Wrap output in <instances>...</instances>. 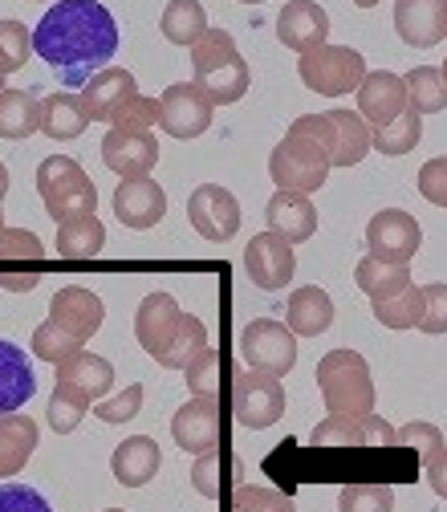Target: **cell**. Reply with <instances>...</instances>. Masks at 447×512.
<instances>
[{
    "mask_svg": "<svg viewBox=\"0 0 447 512\" xmlns=\"http://www.w3.org/2000/svg\"><path fill=\"white\" fill-rule=\"evenodd\" d=\"M118 49V25L98 0H57L33 29V53L66 82L82 86L102 74Z\"/></svg>",
    "mask_w": 447,
    "mask_h": 512,
    "instance_id": "6da1fadb",
    "label": "cell"
},
{
    "mask_svg": "<svg viewBox=\"0 0 447 512\" xmlns=\"http://www.w3.org/2000/svg\"><path fill=\"white\" fill-rule=\"evenodd\" d=\"M191 66H196V86L212 106H232L248 94V66L224 29H208L191 45Z\"/></svg>",
    "mask_w": 447,
    "mask_h": 512,
    "instance_id": "7a4b0ae2",
    "label": "cell"
},
{
    "mask_svg": "<svg viewBox=\"0 0 447 512\" xmlns=\"http://www.w3.org/2000/svg\"><path fill=\"white\" fill-rule=\"evenodd\" d=\"M317 387L330 415H374V378L358 350H330L317 362Z\"/></svg>",
    "mask_w": 447,
    "mask_h": 512,
    "instance_id": "3957f363",
    "label": "cell"
},
{
    "mask_svg": "<svg viewBox=\"0 0 447 512\" xmlns=\"http://www.w3.org/2000/svg\"><path fill=\"white\" fill-rule=\"evenodd\" d=\"M37 191H41V200H45V212L57 224L78 220V216H94V208H98L94 179L70 155L41 159V167H37Z\"/></svg>",
    "mask_w": 447,
    "mask_h": 512,
    "instance_id": "277c9868",
    "label": "cell"
},
{
    "mask_svg": "<svg viewBox=\"0 0 447 512\" xmlns=\"http://www.w3.org/2000/svg\"><path fill=\"white\" fill-rule=\"evenodd\" d=\"M330 155L317 147L313 139L305 135H285L273 155H269V175L277 183V191H293V196H309V191H317L326 179H330Z\"/></svg>",
    "mask_w": 447,
    "mask_h": 512,
    "instance_id": "5b68a950",
    "label": "cell"
},
{
    "mask_svg": "<svg viewBox=\"0 0 447 512\" xmlns=\"http://www.w3.org/2000/svg\"><path fill=\"white\" fill-rule=\"evenodd\" d=\"M297 74L313 94H326V98H342L354 94L366 82V61L358 49L350 45H322L297 61Z\"/></svg>",
    "mask_w": 447,
    "mask_h": 512,
    "instance_id": "8992f818",
    "label": "cell"
},
{
    "mask_svg": "<svg viewBox=\"0 0 447 512\" xmlns=\"http://www.w3.org/2000/svg\"><path fill=\"white\" fill-rule=\"evenodd\" d=\"M240 358L248 370L269 374V378H285L297 366V334L273 317H257L248 322L240 334Z\"/></svg>",
    "mask_w": 447,
    "mask_h": 512,
    "instance_id": "52a82bcc",
    "label": "cell"
},
{
    "mask_svg": "<svg viewBox=\"0 0 447 512\" xmlns=\"http://www.w3.org/2000/svg\"><path fill=\"white\" fill-rule=\"evenodd\" d=\"M309 443L322 447V452H366V447H382L391 452L395 447V427L378 415H330L309 431Z\"/></svg>",
    "mask_w": 447,
    "mask_h": 512,
    "instance_id": "ba28073f",
    "label": "cell"
},
{
    "mask_svg": "<svg viewBox=\"0 0 447 512\" xmlns=\"http://www.w3.org/2000/svg\"><path fill=\"white\" fill-rule=\"evenodd\" d=\"M232 415L252 431L273 427L285 415L281 378H269V374H257V370H236V378H232Z\"/></svg>",
    "mask_w": 447,
    "mask_h": 512,
    "instance_id": "9c48e42d",
    "label": "cell"
},
{
    "mask_svg": "<svg viewBox=\"0 0 447 512\" xmlns=\"http://www.w3.org/2000/svg\"><path fill=\"white\" fill-rule=\"evenodd\" d=\"M187 220L204 240L212 244H228L240 232V204L228 187L220 183H200L196 191L187 196Z\"/></svg>",
    "mask_w": 447,
    "mask_h": 512,
    "instance_id": "30bf717a",
    "label": "cell"
},
{
    "mask_svg": "<svg viewBox=\"0 0 447 512\" xmlns=\"http://www.w3.org/2000/svg\"><path fill=\"white\" fill-rule=\"evenodd\" d=\"M212 102L196 82H175L159 98V126L171 139H200L212 126Z\"/></svg>",
    "mask_w": 447,
    "mask_h": 512,
    "instance_id": "8fae6325",
    "label": "cell"
},
{
    "mask_svg": "<svg viewBox=\"0 0 447 512\" xmlns=\"http://www.w3.org/2000/svg\"><path fill=\"white\" fill-rule=\"evenodd\" d=\"M423 244V228L415 216L399 212V208H387L378 212L370 224H366V248L374 261H387V265H407L411 256L419 252Z\"/></svg>",
    "mask_w": 447,
    "mask_h": 512,
    "instance_id": "7c38bea8",
    "label": "cell"
},
{
    "mask_svg": "<svg viewBox=\"0 0 447 512\" xmlns=\"http://www.w3.org/2000/svg\"><path fill=\"white\" fill-rule=\"evenodd\" d=\"M244 273L252 277V285L265 289V293L285 289L293 281V273H297L293 244L281 240L277 232H257L244 248Z\"/></svg>",
    "mask_w": 447,
    "mask_h": 512,
    "instance_id": "4fadbf2b",
    "label": "cell"
},
{
    "mask_svg": "<svg viewBox=\"0 0 447 512\" xmlns=\"http://www.w3.org/2000/svg\"><path fill=\"white\" fill-rule=\"evenodd\" d=\"M179 326H183V309L175 305L171 293H147L143 297V305L135 313V338L155 362L171 350V342L179 338Z\"/></svg>",
    "mask_w": 447,
    "mask_h": 512,
    "instance_id": "5bb4252c",
    "label": "cell"
},
{
    "mask_svg": "<svg viewBox=\"0 0 447 512\" xmlns=\"http://www.w3.org/2000/svg\"><path fill=\"white\" fill-rule=\"evenodd\" d=\"M114 216L126 228L147 232V228H155L167 216V191L151 175L147 179H122L114 187Z\"/></svg>",
    "mask_w": 447,
    "mask_h": 512,
    "instance_id": "9a60e30c",
    "label": "cell"
},
{
    "mask_svg": "<svg viewBox=\"0 0 447 512\" xmlns=\"http://www.w3.org/2000/svg\"><path fill=\"white\" fill-rule=\"evenodd\" d=\"M407 86L399 74L391 70H374L366 74V82L358 86V114L370 131H382V126H391L403 110H407Z\"/></svg>",
    "mask_w": 447,
    "mask_h": 512,
    "instance_id": "2e32d148",
    "label": "cell"
},
{
    "mask_svg": "<svg viewBox=\"0 0 447 512\" xmlns=\"http://www.w3.org/2000/svg\"><path fill=\"white\" fill-rule=\"evenodd\" d=\"M102 163L122 179H147L159 163V143L151 131H110L102 139Z\"/></svg>",
    "mask_w": 447,
    "mask_h": 512,
    "instance_id": "e0dca14e",
    "label": "cell"
},
{
    "mask_svg": "<svg viewBox=\"0 0 447 512\" xmlns=\"http://www.w3.org/2000/svg\"><path fill=\"white\" fill-rule=\"evenodd\" d=\"M277 37H281V45H289L293 53L305 57V53L326 45L330 17L322 5H313V0H289V5L277 13Z\"/></svg>",
    "mask_w": 447,
    "mask_h": 512,
    "instance_id": "ac0fdd59",
    "label": "cell"
},
{
    "mask_svg": "<svg viewBox=\"0 0 447 512\" xmlns=\"http://www.w3.org/2000/svg\"><path fill=\"white\" fill-rule=\"evenodd\" d=\"M171 435L175 443L183 447V452L191 456H208L216 452V443H220V407L216 399H191L175 411L171 419Z\"/></svg>",
    "mask_w": 447,
    "mask_h": 512,
    "instance_id": "d6986e66",
    "label": "cell"
},
{
    "mask_svg": "<svg viewBox=\"0 0 447 512\" xmlns=\"http://www.w3.org/2000/svg\"><path fill=\"white\" fill-rule=\"evenodd\" d=\"M102 317H106L102 297L90 293V289H82V285L61 289V293H53V301H49V322H57L61 330L74 334V338H82V342L102 330Z\"/></svg>",
    "mask_w": 447,
    "mask_h": 512,
    "instance_id": "ffe728a7",
    "label": "cell"
},
{
    "mask_svg": "<svg viewBox=\"0 0 447 512\" xmlns=\"http://www.w3.org/2000/svg\"><path fill=\"white\" fill-rule=\"evenodd\" d=\"M395 29L411 49H431L447 37V5L443 0H399Z\"/></svg>",
    "mask_w": 447,
    "mask_h": 512,
    "instance_id": "44dd1931",
    "label": "cell"
},
{
    "mask_svg": "<svg viewBox=\"0 0 447 512\" xmlns=\"http://www.w3.org/2000/svg\"><path fill=\"white\" fill-rule=\"evenodd\" d=\"M135 94H139L135 74L110 66V70H102V74H94V78L86 82V90H82V106H86V114H90L94 122H110V118H114L126 102H131Z\"/></svg>",
    "mask_w": 447,
    "mask_h": 512,
    "instance_id": "7402d4cb",
    "label": "cell"
},
{
    "mask_svg": "<svg viewBox=\"0 0 447 512\" xmlns=\"http://www.w3.org/2000/svg\"><path fill=\"white\" fill-rule=\"evenodd\" d=\"M159 464H163V452H159V443H155L151 435L122 439V443L114 447V456H110V472H114V480L126 484V488L151 484L155 472H159Z\"/></svg>",
    "mask_w": 447,
    "mask_h": 512,
    "instance_id": "603a6c76",
    "label": "cell"
},
{
    "mask_svg": "<svg viewBox=\"0 0 447 512\" xmlns=\"http://www.w3.org/2000/svg\"><path fill=\"white\" fill-rule=\"evenodd\" d=\"M33 391H37V374L29 354L0 338V415L21 411L33 399Z\"/></svg>",
    "mask_w": 447,
    "mask_h": 512,
    "instance_id": "cb8c5ba5",
    "label": "cell"
},
{
    "mask_svg": "<svg viewBox=\"0 0 447 512\" xmlns=\"http://www.w3.org/2000/svg\"><path fill=\"white\" fill-rule=\"evenodd\" d=\"M269 232H277L289 244H301L317 232V208L309 204V196H293V191H277L265 208Z\"/></svg>",
    "mask_w": 447,
    "mask_h": 512,
    "instance_id": "d4e9b609",
    "label": "cell"
},
{
    "mask_svg": "<svg viewBox=\"0 0 447 512\" xmlns=\"http://www.w3.org/2000/svg\"><path fill=\"white\" fill-rule=\"evenodd\" d=\"M37 439L41 435L29 415H21V411L0 415V480L17 476L29 464V456L37 452Z\"/></svg>",
    "mask_w": 447,
    "mask_h": 512,
    "instance_id": "484cf974",
    "label": "cell"
},
{
    "mask_svg": "<svg viewBox=\"0 0 447 512\" xmlns=\"http://www.w3.org/2000/svg\"><path fill=\"white\" fill-rule=\"evenodd\" d=\"M334 326V301L322 285H301L289 297V330L297 338H317Z\"/></svg>",
    "mask_w": 447,
    "mask_h": 512,
    "instance_id": "4316f807",
    "label": "cell"
},
{
    "mask_svg": "<svg viewBox=\"0 0 447 512\" xmlns=\"http://www.w3.org/2000/svg\"><path fill=\"white\" fill-rule=\"evenodd\" d=\"M90 126V114L82 106V94H49L41 102V131L57 143H66V139H78L82 131Z\"/></svg>",
    "mask_w": 447,
    "mask_h": 512,
    "instance_id": "83f0119b",
    "label": "cell"
},
{
    "mask_svg": "<svg viewBox=\"0 0 447 512\" xmlns=\"http://www.w3.org/2000/svg\"><path fill=\"white\" fill-rule=\"evenodd\" d=\"M330 131H334V167H354L366 159L370 143V126L362 122L358 110H326Z\"/></svg>",
    "mask_w": 447,
    "mask_h": 512,
    "instance_id": "f1b7e54d",
    "label": "cell"
},
{
    "mask_svg": "<svg viewBox=\"0 0 447 512\" xmlns=\"http://www.w3.org/2000/svg\"><path fill=\"white\" fill-rule=\"evenodd\" d=\"M57 382H70V387L86 391L90 399H102L114 387V366L90 350H78L74 358H66L57 366Z\"/></svg>",
    "mask_w": 447,
    "mask_h": 512,
    "instance_id": "f546056e",
    "label": "cell"
},
{
    "mask_svg": "<svg viewBox=\"0 0 447 512\" xmlns=\"http://www.w3.org/2000/svg\"><path fill=\"white\" fill-rule=\"evenodd\" d=\"M354 281H358V289H362L370 301L399 297L403 289L415 285L407 265H387V261H374V256H362L358 269H354Z\"/></svg>",
    "mask_w": 447,
    "mask_h": 512,
    "instance_id": "4dcf8cb0",
    "label": "cell"
},
{
    "mask_svg": "<svg viewBox=\"0 0 447 512\" xmlns=\"http://www.w3.org/2000/svg\"><path fill=\"white\" fill-rule=\"evenodd\" d=\"M102 244H106V228H102L98 212L57 224V252H61V261H90V256L102 252Z\"/></svg>",
    "mask_w": 447,
    "mask_h": 512,
    "instance_id": "1f68e13d",
    "label": "cell"
},
{
    "mask_svg": "<svg viewBox=\"0 0 447 512\" xmlns=\"http://www.w3.org/2000/svg\"><path fill=\"white\" fill-rule=\"evenodd\" d=\"M41 131V102L29 90H5L0 94V139H29Z\"/></svg>",
    "mask_w": 447,
    "mask_h": 512,
    "instance_id": "d6a6232c",
    "label": "cell"
},
{
    "mask_svg": "<svg viewBox=\"0 0 447 512\" xmlns=\"http://www.w3.org/2000/svg\"><path fill=\"white\" fill-rule=\"evenodd\" d=\"M159 29H163V37L171 45H187L191 49L208 33V13H204L200 0H171V5L163 9V17H159Z\"/></svg>",
    "mask_w": 447,
    "mask_h": 512,
    "instance_id": "836d02e7",
    "label": "cell"
},
{
    "mask_svg": "<svg viewBox=\"0 0 447 512\" xmlns=\"http://www.w3.org/2000/svg\"><path fill=\"white\" fill-rule=\"evenodd\" d=\"M90 403H94V399H90L86 391L70 387V382H57L53 395H49V407H45V419H49V427H53L57 435H70V431L86 419Z\"/></svg>",
    "mask_w": 447,
    "mask_h": 512,
    "instance_id": "e575fe53",
    "label": "cell"
},
{
    "mask_svg": "<svg viewBox=\"0 0 447 512\" xmlns=\"http://www.w3.org/2000/svg\"><path fill=\"white\" fill-rule=\"evenodd\" d=\"M419 139H423V114L411 110V106H407L391 126H382V131H370V143H374V151H382V155H407V151L419 147Z\"/></svg>",
    "mask_w": 447,
    "mask_h": 512,
    "instance_id": "d590c367",
    "label": "cell"
},
{
    "mask_svg": "<svg viewBox=\"0 0 447 512\" xmlns=\"http://www.w3.org/2000/svg\"><path fill=\"white\" fill-rule=\"evenodd\" d=\"M403 86H407L411 110L419 114H439L447 106V82L435 66H415L411 74H403Z\"/></svg>",
    "mask_w": 447,
    "mask_h": 512,
    "instance_id": "8d00e7d4",
    "label": "cell"
},
{
    "mask_svg": "<svg viewBox=\"0 0 447 512\" xmlns=\"http://www.w3.org/2000/svg\"><path fill=\"white\" fill-rule=\"evenodd\" d=\"M374 317L387 330H419V317H423V289L411 285L403 289L399 297H387V301H370Z\"/></svg>",
    "mask_w": 447,
    "mask_h": 512,
    "instance_id": "74e56055",
    "label": "cell"
},
{
    "mask_svg": "<svg viewBox=\"0 0 447 512\" xmlns=\"http://www.w3.org/2000/svg\"><path fill=\"white\" fill-rule=\"evenodd\" d=\"M204 350H208V330H204V322H200V317H191V313H183L179 338H175L171 350L159 358V366H167V370H187Z\"/></svg>",
    "mask_w": 447,
    "mask_h": 512,
    "instance_id": "f35d334b",
    "label": "cell"
},
{
    "mask_svg": "<svg viewBox=\"0 0 447 512\" xmlns=\"http://www.w3.org/2000/svg\"><path fill=\"white\" fill-rule=\"evenodd\" d=\"M45 256V244L29 228H5L0 232V269H37Z\"/></svg>",
    "mask_w": 447,
    "mask_h": 512,
    "instance_id": "ab89813d",
    "label": "cell"
},
{
    "mask_svg": "<svg viewBox=\"0 0 447 512\" xmlns=\"http://www.w3.org/2000/svg\"><path fill=\"white\" fill-rule=\"evenodd\" d=\"M82 346H86L82 338L66 334L57 322H41V326L33 330V354H37L41 362H53V366H61L66 358H74Z\"/></svg>",
    "mask_w": 447,
    "mask_h": 512,
    "instance_id": "60d3db41",
    "label": "cell"
},
{
    "mask_svg": "<svg viewBox=\"0 0 447 512\" xmlns=\"http://www.w3.org/2000/svg\"><path fill=\"white\" fill-rule=\"evenodd\" d=\"M395 508V492L391 484H346L338 496V512H391Z\"/></svg>",
    "mask_w": 447,
    "mask_h": 512,
    "instance_id": "b9f144b4",
    "label": "cell"
},
{
    "mask_svg": "<svg viewBox=\"0 0 447 512\" xmlns=\"http://www.w3.org/2000/svg\"><path fill=\"white\" fill-rule=\"evenodd\" d=\"M232 512H297L289 492L265 488V484H240L232 492Z\"/></svg>",
    "mask_w": 447,
    "mask_h": 512,
    "instance_id": "7bdbcfd3",
    "label": "cell"
},
{
    "mask_svg": "<svg viewBox=\"0 0 447 512\" xmlns=\"http://www.w3.org/2000/svg\"><path fill=\"white\" fill-rule=\"evenodd\" d=\"M395 443L407 447L411 456H419V464H431L443 452V431L435 423H419L415 419V423H407V427L395 431Z\"/></svg>",
    "mask_w": 447,
    "mask_h": 512,
    "instance_id": "ee69618b",
    "label": "cell"
},
{
    "mask_svg": "<svg viewBox=\"0 0 447 512\" xmlns=\"http://www.w3.org/2000/svg\"><path fill=\"white\" fill-rule=\"evenodd\" d=\"M33 33L21 21H0V74H13L29 61Z\"/></svg>",
    "mask_w": 447,
    "mask_h": 512,
    "instance_id": "f6af8a7d",
    "label": "cell"
},
{
    "mask_svg": "<svg viewBox=\"0 0 447 512\" xmlns=\"http://www.w3.org/2000/svg\"><path fill=\"white\" fill-rule=\"evenodd\" d=\"M159 122V98H147V94H135L126 102L114 118H110V131H151Z\"/></svg>",
    "mask_w": 447,
    "mask_h": 512,
    "instance_id": "bcb514c9",
    "label": "cell"
},
{
    "mask_svg": "<svg viewBox=\"0 0 447 512\" xmlns=\"http://www.w3.org/2000/svg\"><path fill=\"white\" fill-rule=\"evenodd\" d=\"M183 374H187V391H196V399H216V387H220V354L216 350H204Z\"/></svg>",
    "mask_w": 447,
    "mask_h": 512,
    "instance_id": "7dc6e473",
    "label": "cell"
},
{
    "mask_svg": "<svg viewBox=\"0 0 447 512\" xmlns=\"http://www.w3.org/2000/svg\"><path fill=\"white\" fill-rule=\"evenodd\" d=\"M139 407H143V382H131V387L118 391L114 399L94 403V415H98L102 423H131V419L139 415Z\"/></svg>",
    "mask_w": 447,
    "mask_h": 512,
    "instance_id": "c3c4849f",
    "label": "cell"
},
{
    "mask_svg": "<svg viewBox=\"0 0 447 512\" xmlns=\"http://www.w3.org/2000/svg\"><path fill=\"white\" fill-rule=\"evenodd\" d=\"M423 334H447V285H423V317H419Z\"/></svg>",
    "mask_w": 447,
    "mask_h": 512,
    "instance_id": "681fc988",
    "label": "cell"
},
{
    "mask_svg": "<svg viewBox=\"0 0 447 512\" xmlns=\"http://www.w3.org/2000/svg\"><path fill=\"white\" fill-rule=\"evenodd\" d=\"M419 196L435 208H447V155L419 167Z\"/></svg>",
    "mask_w": 447,
    "mask_h": 512,
    "instance_id": "f907efd6",
    "label": "cell"
},
{
    "mask_svg": "<svg viewBox=\"0 0 447 512\" xmlns=\"http://www.w3.org/2000/svg\"><path fill=\"white\" fill-rule=\"evenodd\" d=\"M0 512H53L49 500L29 484H5L0 488Z\"/></svg>",
    "mask_w": 447,
    "mask_h": 512,
    "instance_id": "816d5d0a",
    "label": "cell"
},
{
    "mask_svg": "<svg viewBox=\"0 0 447 512\" xmlns=\"http://www.w3.org/2000/svg\"><path fill=\"white\" fill-rule=\"evenodd\" d=\"M216 468H220L216 452L200 456V464H196V468H191V480H196V488H200L204 496H216V492H220V488H216Z\"/></svg>",
    "mask_w": 447,
    "mask_h": 512,
    "instance_id": "f5cc1de1",
    "label": "cell"
},
{
    "mask_svg": "<svg viewBox=\"0 0 447 512\" xmlns=\"http://www.w3.org/2000/svg\"><path fill=\"white\" fill-rule=\"evenodd\" d=\"M37 281H41L37 269H25V273H17V269H0V289H9V293H29V289H37Z\"/></svg>",
    "mask_w": 447,
    "mask_h": 512,
    "instance_id": "db71d44e",
    "label": "cell"
},
{
    "mask_svg": "<svg viewBox=\"0 0 447 512\" xmlns=\"http://www.w3.org/2000/svg\"><path fill=\"white\" fill-rule=\"evenodd\" d=\"M427 484L435 488V496H443V500H447V447H443V452L427 464Z\"/></svg>",
    "mask_w": 447,
    "mask_h": 512,
    "instance_id": "11a10c76",
    "label": "cell"
},
{
    "mask_svg": "<svg viewBox=\"0 0 447 512\" xmlns=\"http://www.w3.org/2000/svg\"><path fill=\"white\" fill-rule=\"evenodd\" d=\"M5 191H9V167L0 163V204H5Z\"/></svg>",
    "mask_w": 447,
    "mask_h": 512,
    "instance_id": "9f6ffc18",
    "label": "cell"
},
{
    "mask_svg": "<svg viewBox=\"0 0 447 512\" xmlns=\"http://www.w3.org/2000/svg\"><path fill=\"white\" fill-rule=\"evenodd\" d=\"M5 78H9V74H0V94H5Z\"/></svg>",
    "mask_w": 447,
    "mask_h": 512,
    "instance_id": "6f0895ef",
    "label": "cell"
},
{
    "mask_svg": "<svg viewBox=\"0 0 447 512\" xmlns=\"http://www.w3.org/2000/svg\"><path fill=\"white\" fill-rule=\"evenodd\" d=\"M0 232H5V212H0Z\"/></svg>",
    "mask_w": 447,
    "mask_h": 512,
    "instance_id": "680465c9",
    "label": "cell"
},
{
    "mask_svg": "<svg viewBox=\"0 0 447 512\" xmlns=\"http://www.w3.org/2000/svg\"><path fill=\"white\" fill-rule=\"evenodd\" d=\"M439 74H443V82H447V61H443V70H439Z\"/></svg>",
    "mask_w": 447,
    "mask_h": 512,
    "instance_id": "91938a15",
    "label": "cell"
},
{
    "mask_svg": "<svg viewBox=\"0 0 447 512\" xmlns=\"http://www.w3.org/2000/svg\"><path fill=\"white\" fill-rule=\"evenodd\" d=\"M102 512H126V508H102Z\"/></svg>",
    "mask_w": 447,
    "mask_h": 512,
    "instance_id": "94428289",
    "label": "cell"
}]
</instances>
